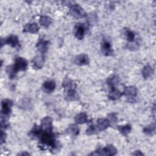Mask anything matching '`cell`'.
Instances as JSON below:
<instances>
[{"label": "cell", "mask_w": 156, "mask_h": 156, "mask_svg": "<svg viewBox=\"0 0 156 156\" xmlns=\"http://www.w3.org/2000/svg\"><path fill=\"white\" fill-rule=\"evenodd\" d=\"M40 141L43 144L52 148L56 146V141L52 132H44V133H41L40 135Z\"/></svg>", "instance_id": "1"}, {"label": "cell", "mask_w": 156, "mask_h": 156, "mask_svg": "<svg viewBox=\"0 0 156 156\" xmlns=\"http://www.w3.org/2000/svg\"><path fill=\"white\" fill-rule=\"evenodd\" d=\"M117 153V149L112 144H108L105 147L99 148L94 152L90 154V155H104V156H111L115 155Z\"/></svg>", "instance_id": "2"}, {"label": "cell", "mask_w": 156, "mask_h": 156, "mask_svg": "<svg viewBox=\"0 0 156 156\" xmlns=\"http://www.w3.org/2000/svg\"><path fill=\"white\" fill-rule=\"evenodd\" d=\"M69 12L71 15L77 18H83L86 16V13L83 9L79 4H73L70 6Z\"/></svg>", "instance_id": "3"}, {"label": "cell", "mask_w": 156, "mask_h": 156, "mask_svg": "<svg viewBox=\"0 0 156 156\" xmlns=\"http://www.w3.org/2000/svg\"><path fill=\"white\" fill-rule=\"evenodd\" d=\"M12 101L9 99H4L2 101L1 118L4 116L8 117L11 112V107L12 106Z\"/></svg>", "instance_id": "4"}, {"label": "cell", "mask_w": 156, "mask_h": 156, "mask_svg": "<svg viewBox=\"0 0 156 156\" xmlns=\"http://www.w3.org/2000/svg\"><path fill=\"white\" fill-rule=\"evenodd\" d=\"M27 66V62L23 57H17L15 59V64L13 65L15 71H25Z\"/></svg>", "instance_id": "5"}, {"label": "cell", "mask_w": 156, "mask_h": 156, "mask_svg": "<svg viewBox=\"0 0 156 156\" xmlns=\"http://www.w3.org/2000/svg\"><path fill=\"white\" fill-rule=\"evenodd\" d=\"M40 127L43 131L52 132V119L49 116L43 118L41 121Z\"/></svg>", "instance_id": "6"}, {"label": "cell", "mask_w": 156, "mask_h": 156, "mask_svg": "<svg viewBox=\"0 0 156 156\" xmlns=\"http://www.w3.org/2000/svg\"><path fill=\"white\" fill-rule=\"evenodd\" d=\"M74 62L77 65H86L89 63V58L86 54H80L75 57Z\"/></svg>", "instance_id": "7"}, {"label": "cell", "mask_w": 156, "mask_h": 156, "mask_svg": "<svg viewBox=\"0 0 156 156\" xmlns=\"http://www.w3.org/2000/svg\"><path fill=\"white\" fill-rule=\"evenodd\" d=\"M138 90L135 87L129 86L124 88L123 94L130 98H134L137 96Z\"/></svg>", "instance_id": "8"}, {"label": "cell", "mask_w": 156, "mask_h": 156, "mask_svg": "<svg viewBox=\"0 0 156 156\" xmlns=\"http://www.w3.org/2000/svg\"><path fill=\"white\" fill-rule=\"evenodd\" d=\"M85 27L82 24H77L74 29L75 37L79 40L83 39L85 34Z\"/></svg>", "instance_id": "9"}, {"label": "cell", "mask_w": 156, "mask_h": 156, "mask_svg": "<svg viewBox=\"0 0 156 156\" xmlns=\"http://www.w3.org/2000/svg\"><path fill=\"white\" fill-rule=\"evenodd\" d=\"M44 62V57L43 55H38L32 60L33 67L36 69H41Z\"/></svg>", "instance_id": "10"}, {"label": "cell", "mask_w": 156, "mask_h": 156, "mask_svg": "<svg viewBox=\"0 0 156 156\" xmlns=\"http://www.w3.org/2000/svg\"><path fill=\"white\" fill-rule=\"evenodd\" d=\"M102 52L105 55H111L113 54V50L110 43L108 41H104L101 44Z\"/></svg>", "instance_id": "11"}, {"label": "cell", "mask_w": 156, "mask_h": 156, "mask_svg": "<svg viewBox=\"0 0 156 156\" xmlns=\"http://www.w3.org/2000/svg\"><path fill=\"white\" fill-rule=\"evenodd\" d=\"M110 126V122L108 119L105 118H99L97 121L96 127L98 131L104 130Z\"/></svg>", "instance_id": "12"}, {"label": "cell", "mask_w": 156, "mask_h": 156, "mask_svg": "<svg viewBox=\"0 0 156 156\" xmlns=\"http://www.w3.org/2000/svg\"><path fill=\"white\" fill-rule=\"evenodd\" d=\"M122 95V93L118 89H117L115 87H112L108 94V98L111 100L115 101L118 99Z\"/></svg>", "instance_id": "13"}, {"label": "cell", "mask_w": 156, "mask_h": 156, "mask_svg": "<svg viewBox=\"0 0 156 156\" xmlns=\"http://www.w3.org/2000/svg\"><path fill=\"white\" fill-rule=\"evenodd\" d=\"M63 87L65 89V91L74 90H76V84L73 80L70 79H66L63 82Z\"/></svg>", "instance_id": "14"}, {"label": "cell", "mask_w": 156, "mask_h": 156, "mask_svg": "<svg viewBox=\"0 0 156 156\" xmlns=\"http://www.w3.org/2000/svg\"><path fill=\"white\" fill-rule=\"evenodd\" d=\"M38 31V27L36 23H29L26 24L23 29L24 32H29L31 34H35Z\"/></svg>", "instance_id": "15"}, {"label": "cell", "mask_w": 156, "mask_h": 156, "mask_svg": "<svg viewBox=\"0 0 156 156\" xmlns=\"http://www.w3.org/2000/svg\"><path fill=\"white\" fill-rule=\"evenodd\" d=\"M48 44H49V41H46V40L41 39L37 43V44L36 45V47H37V49L41 53H44L48 51Z\"/></svg>", "instance_id": "16"}, {"label": "cell", "mask_w": 156, "mask_h": 156, "mask_svg": "<svg viewBox=\"0 0 156 156\" xmlns=\"http://www.w3.org/2000/svg\"><path fill=\"white\" fill-rule=\"evenodd\" d=\"M55 88V83L52 80H47L43 85V90L46 93L52 92Z\"/></svg>", "instance_id": "17"}, {"label": "cell", "mask_w": 156, "mask_h": 156, "mask_svg": "<svg viewBox=\"0 0 156 156\" xmlns=\"http://www.w3.org/2000/svg\"><path fill=\"white\" fill-rule=\"evenodd\" d=\"M4 43L7 44L11 46L12 47H16L19 44V40L17 36L14 35H11L6 38Z\"/></svg>", "instance_id": "18"}, {"label": "cell", "mask_w": 156, "mask_h": 156, "mask_svg": "<svg viewBox=\"0 0 156 156\" xmlns=\"http://www.w3.org/2000/svg\"><path fill=\"white\" fill-rule=\"evenodd\" d=\"M153 73L154 69L149 65L145 66L142 69V75L144 79H148L153 74Z\"/></svg>", "instance_id": "19"}, {"label": "cell", "mask_w": 156, "mask_h": 156, "mask_svg": "<svg viewBox=\"0 0 156 156\" xmlns=\"http://www.w3.org/2000/svg\"><path fill=\"white\" fill-rule=\"evenodd\" d=\"M74 120L77 124H84L87 122L88 121L87 115L85 113H80L76 116Z\"/></svg>", "instance_id": "20"}, {"label": "cell", "mask_w": 156, "mask_h": 156, "mask_svg": "<svg viewBox=\"0 0 156 156\" xmlns=\"http://www.w3.org/2000/svg\"><path fill=\"white\" fill-rule=\"evenodd\" d=\"M66 133L73 135V136H76L79 133V127L75 125V124H71L66 130Z\"/></svg>", "instance_id": "21"}, {"label": "cell", "mask_w": 156, "mask_h": 156, "mask_svg": "<svg viewBox=\"0 0 156 156\" xmlns=\"http://www.w3.org/2000/svg\"><path fill=\"white\" fill-rule=\"evenodd\" d=\"M123 34L124 35L126 39L128 41L132 42L134 41L135 34L132 30H130L129 29H126L123 31Z\"/></svg>", "instance_id": "22"}, {"label": "cell", "mask_w": 156, "mask_h": 156, "mask_svg": "<svg viewBox=\"0 0 156 156\" xmlns=\"http://www.w3.org/2000/svg\"><path fill=\"white\" fill-rule=\"evenodd\" d=\"M155 131V123H152L147 126L143 129V132L147 135H152L153 134H154Z\"/></svg>", "instance_id": "23"}, {"label": "cell", "mask_w": 156, "mask_h": 156, "mask_svg": "<svg viewBox=\"0 0 156 156\" xmlns=\"http://www.w3.org/2000/svg\"><path fill=\"white\" fill-rule=\"evenodd\" d=\"M52 23V20L50 17L47 16H42L40 18V23L41 26L48 27Z\"/></svg>", "instance_id": "24"}, {"label": "cell", "mask_w": 156, "mask_h": 156, "mask_svg": "<svg viewBox=\"0 0 156 156\" xmlns=\"http://www.w3.org/2000/svg\"><path fill=\"white\" fill-rule=\"evenodd\" d=\"M131 129H132L131 126L129 124L119 126V127H118V130H119V132L125 136L127 135L130 132Z\"/></svg>", "instance_id": "25"}, {"label": "cell", "mask_w": 156, "mask_h": 156, "mask_svg": "<svg viewBox=\"0 0 156 156\" xmlns=\"http://www.w3.org/2000/svg\"><path fill=\"white\" fill-rule=\"evenodd\" d=\"M119 78L116 76H112V77H108L107 80L108 85H109L110 87H115L119 83Z\"/></svg>", "instance_id": "26"}, {"label": "cell", "mask_w": 156, "mask_h": 156, "mask_svg": "<svg viewBox=\"0 0 156 156\" xmlns=\"http://www.w3.org/2000/svg\"><path fill=\"white\" fill-rule=\"evenodd\" d=\"M6 71L7 74H9V76L10 79H13L15 77V75L16 74V72L15 71L13 65L11 66H8L6 68Z\"/></svg>", "instance_id": "27"}, {"label": "cell", "mask_w": 156, "mask_h": 156, "mask_svg": "<svg viewBox=\"0 0 156 156\" xmlns=\"http://www.w3.org/2000/svg\"><path fill=\"white\" fill-rule=\"evenodd\" d=\"M126 47L128 49L131 50V51H133V50L138 49V48H139V45L137 43L132 41V42H129V43H127Z\"/></svg>", "instance_id": "28"}, {"label": "cell", "mask_w": 156, "mask_h": 156, "mask_svg": "<svg viewBox=\"0 0 156 156\" xmlns=\"http://www.w3.org/2000/svg\"><path fill=\"white\" fill-rule=\"evenodd\" d=\"M97 131H98L96 126H90L88 127V128L86 130V133L88 135H93L94 133H95Z\"/></svg>", "instance_id": "29"}, {"label": "cell", "mask_w": 156, "mask_h": 156, "mask_svg": "<svg viewBox=\"0 0 156 156\" xmlns=\"http://www.w3.org/2000/svg\"><path fill=\"white\" fill-rule=\"evenodd\" d=\"M108 120L110 122V124L111 122H112L113 124H115L116 121L118 120L117 116L116 115L115 113H110L108 115Z\"/></svg>", "instance_id": "30"}, {"label": "cell", "mask_w": 156, "mask_h": 156, "mask_svg": "<svg viewBox=\"0 0 156 156\" xmlns=\"http://www.w3.org/2000/svg\"><path fill=\"white\" fill-rule=\"evenodd\" d=\"M5 133H3L2 131H1V143L2 144L5 141Z\"/></svg>", "instance_id": "31"}, {"label": "cell", "mask_w": 156, "mask_h": 156, "mask_svg": "<svg viewBox=\"0 0 156 156\" xmlns=\"http://www.w3.org/2000/svg\"><path fill=\"white\" fill-rule=\"evenodd\" d=\"M132 155H143V154L142 152H140V151H135L134 153L132 154Z\"/></svg>", "instance_id": "32"}, {"label": "cell", "mask_w": 156, "mask_h": 156, "mask_svg": "<svg viewBox=\"0 0 156 156\" xmlns=\"http://www.w3.org/2000/svg\"><path fill=\"white\" fill-rule=\"evenodd\" d=\"M19 155H29V154H28V153H21V154H19Z\"/></svg>", "instance_id": "33"}]
</instances>
